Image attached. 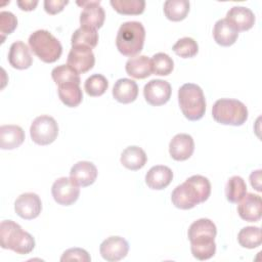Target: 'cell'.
I'll use <instances>...</instances> for the list:
<instances>
[{
    "instance_id": "cell-4",
    "label": "cell",
    "mask_w": 262,
    "mask_h": 262,
    "mask_svg": "<svg viewBox=\"0 0 262 262\" xmlns=\"http://www.w3.org/2000/svg\"><path fill=\"white\" fill-rule=\"evenodd\" d=\"M178 102L183 116L189 121L202 119L206 112V98L202 88L192 83L183 84L178 90Z\"/></svg>"
},
{
    "instance_id": "cell-22",
    "label": "cell",
    "mask_w": 262,
    "mask_h": 262,
    "mask_svg": "<svg viewBox=\"0 0 262 262\" xmlns=\"http://www.w3.org/2000/svg\"><path fill=\"white\" fill-rule=\"evenodd\" d=\"M213 37L217 44L227 47L235 43L238 37V32L226 18H222L217 20L214 25Z\"/></svg>"
},
{
    "instance_id": "cell-41",
    "label": "cell",
    "mask_w": 262,
    "mask_h": 262,
    "mask_svg": "<svg viewBox=\"0 0 262 262\" xmlns=\"http://www.w3.org/2000/svg\"><path fill=\"white\" fill-rule=\"evenodd\" d=\"M16 4L18 5V7L21 10L25 11H31L34 10L36 8V6L38 5V1H32V0H18L16 2Z\"/></svg>"
},
{
    "instance_id": "cell-26",
    "label": "cell",
    "mask_w": 262,
    "mask_h": 262,
    "mask_svg": "<svg viewBox=\"0 0 262 262\" xmlns=\"http://www.w3.org/2000/svg\"><path fill=\"white\" fill-rule=\"evenodd\" d=\"M58 96L63 104L69 107L78 106L83 99V93L79 84L67 83L58 86Z\"/></svg>"
},
{
    "instance_id": "cell-11",
    "label": "cell",
    "mask_w": 262,
    "mask_h": 262,
    "mask_svg": "<svg viewBox=\"0 0 262 262\" xmlns=\"http://www.w3.org/2000/svg\"><path fill=\"white\" fill-rule=\"evenodd\" d=\"M171 85L169 82L161 79L150 80L144 85L143 95L147 103L152 106L163 105L171 97Z\"/></svg>"
},
{
    "instance_id": "cell-2",
    "label": "cell",
    "mask_w": 262,
    "mask_h": 262,
    "mask_svg": "<svg viewBox=\"0 0 262 262\" xmlns=\"http://www.w3.org/2000/svg\"><path fill=\"white\" fill-rule=\"evenodd\" d=\"M0 243L3 249L12 250L19 255L29 254L35 248V238L12 220L1 222Z\"/></svg>"
},
{
    "instance_id": "cell-36",
    "label": "cell",
    "mask_w": 262,
    "mask_h": 262,
    "mask_svg": "<svg viewBox=\"0 0 262 262\" xmlns=\"http://www.w3.org/2000/svg\"><path fill=\"white\" fill-rule=\"evenodd\" d=\"M17 27V18L10 11L0 12V32L2 40L5 39L6 35L11 34Z\"/></svg>"
},
{
    "instance_id": "cell-9",
    "label": "cell",
    "mask_w": 262,
    "mask_h": 262,
    "mask_svg": "<svg viewBox=\"0 0 262 262\" xmlns=\"http://www.w3.org/2000/svg\"><path fill=\"white\" fill-rule=\"evenodd\" d=\"M51 193L57 204L61 206H70L78 200L80 188L71 178L60 177L52 184Z\"/></svg>"
},
{
    "instance_id": "cell-37",
    "label": "cell",
    "mask_w": 262,
    "mask_h": 262,
    "mask_svg": "<svg viewBox=\"0 0 262 262\" xmlns=\"http://www.w3.org/2000/svg\"><path fill=\"white\" fill-rule=\"evenodd\" d=\"M61 262L64 261H82V262H89L91 261V258L87 251L81 248H71L63 252L61 258Z\"/></svg>"
},
{
    "instance_id": "cell-20",
    "label": "cell",
    "mask_w": 262,
    "mask_h": 262,
    "mask_svg": "<svg viewBox=\"0 0 262 262\" xmlns=\"http://www.w3.org/2000/svg\"><path fill=\"white\" fill-rule=\"evenodd\" d=\"M173 179L172 170L163 165L151 167L145 175V183L151 189L161 190L166 188Z\"/></svg>"
},
{
    "instance_id": "cell-14",
    "label": "cell",
    "mask_w": 262,
    "mask_h": 262,
    "mask_svg": "<svg viewBox=\"0 0 262 262\" xmlns=\"http://www.w3.org/2000/svg\"><path fill=\"white\" fill-rule=\"evenodd\" d=\"M128 251L129 245L127 241L121 236H110L104 239L99 247L101 257L108 262L122 260L127 256Z\"/></svg>"
},
{
    "instance_id": "cell-39",
    "label": "cell",
    "mask_w": 262,
    "mask_h": 262,
    "mask_svg": "<svg viewBox=\"0 0 262 262\" xmlns=\"http://www.w3.org/2000/svg\"><path fill=\"white\" fill-rule=\"evenodd\" d=\"M68 0H45L44 9L49 14H57L63 10L64 6L68 5Z\"/></svg>"
},
{
    "instance_id": "cell-28",
    "label": "cell",
    "mask_w": 262,
    "mask_h": 262,
    "mask_svg": "<svg viewBox=\"0 0 262 262\" xmlns=\"http://www.w3.org/2000/svg\"><path fill=\"white\" fill-rule=\"evenodd\" d=\"M98 43V33L95 29L89 27H80L77 29L71 38L72 46L83 45L90 47L91 49L94 48Z\"/></svg>"
},
{
    "instance_id": "cell-17",
    "label": "cell",
    "mask_w": 262,
    "mask_h": 262,
    "mask_svg": "<svg viewBox=\"0 0 262 262\" xmlns=\"http://www.w3.org/2000/svg\"><path fill=\"white\" fill-rule=\"evenodd\" d=\"M97 177V168L88 161H80L76 163L70 171V178L78 186L86 187L94 183Z\"/></svg>"
},
{
    "instance_id": "cell-25",
    "label": "cell",
    "mask_w": 262,
    "mask_h": 262,
    "mask_svg": "<svg viewBox=\"0 0 262 262\" xmlns=\"http://www.w3.org/2000/svg\"><path fill=\"white\" fill-rule=\"evenodd\" d=\"M120 161L125 168L136 171L141 169L146 164L147 157L145 151L141 147L132 145L126 147L123 150Z\"/></svg>"
},
{
    "instance_id": "cell-12",
    "label": "cell",
    "mask_w": 262,
    "mask_h": 262,
    "mask_svg": "<svg viewBox=\"0 0 262 262\" xmlns=\"http://www.w3.org/2000/svg\"><path fill=\"white\" fill-rule=\"evenodd\" d=\"M77 4L83 6L80 14V24L82 27H89L95 30L102 27L105 13L100 6V1H78Z\"/></svg>"
},
{
    "instance_id": "cell-40",
    "label": "cell",
    "mask_w": 262,
    "mask_h": 262,
    "mask_svg": "<svg viewBox=\"0 0 262 262\" xmlns=\"http://www.w3.org/2000/svg\"><path fill=\"white\" fill-rule=\"evenodd\" d=\"M251 185L258 191H261V170L253 171L250 175Z\"/></svg>"
},
{
    "instance_id": "cell-16",
    "label": "cell",
    "mask_w": 262,
    "mask_h": 262,
    "mask_svg": "<svg viewBox=\"0 0 262 262\" xmlns=\"http://www.w3.org/2000/svg\"><path fill=\"white\" fill-rule=\"evenodd\" d=\"M194 150V141L189 134L179 133L169 143V154L175 161L189 159Z\"/></svg>"
},
{
    "instance_id": "cell-21",
    "label": "cell",
    "mask_w": 262,
    "mask_h": 262,
    "mask_svg": "<svg viewBox=\"0 0 262 262\" xmlns=\"http://www.w3.org/2000/svg\"><path fill=\"white\" fill-rule=\"evenodd\" d=\"M138 95V86L135 81L122 78L119 79L113 87V96L114 98L121 103H130L133 102Z\"/></svg>"
},
{
    "instance_id": "cell-18",
    "label": "cell",
    "mask_w": 262,
    "mask_h": 262,
    "mask_svg": "<svg viewBox=\"0 0 262 262\" xmlns=\"http://www.w3.org/2000/svg\"><path fill=\"white\" fill-rule=\"evenodd\" d=\"M225 18L236 29L237 32L248 31L253 28L255 24V15L253 11L244 6L231 7L227 11Z\"/></svg>"
},
{
    "instance_id": "cell-34",
    "label": "cell",
    "mask_w": 262,
    "mask_h": 262,
    "mask_svg": "<svg viewBox=\"0 0 262 262\" xmlns=\"http://www.w3.org/2000/svg\"><path fill=\"white\" fill-rule=\"evenodd\" d=\"M108 87V82L106 78L100 74L91 75L86 79L84 84V89L89 96H100L102 95Z\"/></svg>"
},
{
    "instance_id": "cell-10",
    "label": "cell",
    "mask_w": 262,
    "mask_h": 262,
    "mask_svg": "<svg viewBox=\"0 0 262 262\" xmlns=\"http://www.w3.org/2000/svg\"><path fill=\"white\" fill-rule=\"evenodd\" d=\"M67 62L68 66H70L78 74H84L93 68L95 63L94 53L92 49L87 46H72Z\"/></svg>"
},
{
    "instance_id": "cell-29",
    "label": "cell",
    "mask_w": 262,
    "mask_h": 262,
    "mask_svg": "<svg viewBox=\"0 0 262 262\" xmlns=\"http://www.w3.org/2000/svg\"><path fill=\"white\" fill-rule=\"evenodd\" d=\"M247 193V184L241 176H232L225 186V195L228 202L237 204Z\"/></svg>"
},
{
    "instance_id": "cell-3",
    "label": "cell",
    "mask_w": 262,
    "mask_h": 262,
    "mask_svg": "<svg viewBox=\"0 0 262 262\" xmlns=\"http://www.w3.org/2000/svg\"><path fill=\"white\" fill-rule=\"evenodd\" d=\"M144 39L145 30L141 23L126 21L119 28L116 45L123 55L133 57L142 50Z\"/></svg>"
},
{
    "instance_id": "cell-38",
    "label": "cell",
    "mask_w": 262,
    "mask_h": 262,
    "mask_svg": "<svg viewBox=\"0 0 262 262\" xmlns=\"http://www.w3.org/2000/svg\"><path fill=\"white\" fill-rule=\"evenodd\" d=\"M191 254L198 260L204 261L212 258L216 252V244L203 245V246H190Z\"/></svg>"
},
{
    "instance_id": "cell-19",
    "label": "cell",
    "mask_w": 262,
    "mask_h": 262,
    "mask_svg": "<svg viewBox=\"0 0 262 262\" xmlns=\"http://www.w3.org/2000/svg\"><path fill=\"white\" fill-rule=\"evenodd\" d=\"M8 61L10 66L17 70H26L33 63L29 47L23 41H15L11 44L8 52Z\"/></svg>"
},
{
    "instance_id": "cell-13",
    "label": "cell",
    "mask_w": 262,
    "mask_h": 262,
    "mask_svg": "<svg viewBox=\"0 0 262 262\" xmlns=\"http://www.w3.org/2000/svg\"><path fill=\"white\" fill-rule=\"evenodd\" d=\"M15 213L23 219L31 220L39 216L42 210V202L38 194L25 192L14 202Z\"/></svg>"
},
{
    "instance_id": "cell-35",
    "label": "cell",
    "mask_w": 262,
    "mask_h": 262,
    "mask_svg": "<svg viewBox=\"0 0 262 262\" xmlns=\"http://www.w3.org/2000/svg\"><path fill=\"white\" fill-rule=\"evenodd\" d=\"M173 51L182 58H190L196 55L199 51V45L190 37H183L179 39L172 47Z\"/></svg>"
},
{
    "instance_id": "cell-23",
    "label": "cell",
    "mask_w": 262,
    "mask_h": 262,
    "mask_svg": "<svg viewBox=\"0 0 262 262\" xmlns=\"http://www.w3.org/2000/svg\"><path fill=\"white\" fill-rule=\"evenodd\" d=\"M25 140V132L17 125H3L0 127V147L14 149Z\"/></svg>"
},
{
    "instance_id": "cell-5",
    "label": "cell",
    "mask_w": 262,
    "mask_h": 262,
    "mask_svg": "<svg viewBox=\"0 0 262 262\" xmlns=\"http://www.w3.org/2000/svg\"><path fill=\"white\" fill-rule=\"evenodd\" d=\"M28 42L34 54L47 63L56 61L62 53L60 42L46 30L35 31L30 35Z\"/></svg>"
},
{
    "instance_id": "cell-31",
    "label": "cell",
    "mask_w": 262,
    "mask_h": 262,
    "mask_svg": "<svg viewBox=\"0 0 262 262\" xmlns=\"http://www.w3.org/2000/svg\"><path fill=\"white\" fill-rule=\"evenodd\" d=\"M111 5L120 14L138 15L144 11V0H111Z\"/></svg>"
},
{
    "instance_id": "cell-8",
    "label": "cell",
    "mask_w": 262,
    "mask_h": 262,
    "mask_svg": "<svg viewBox=\"0 0 262 262\" xmlns=\"http://www.w3.org/2000/svg\"><path fill=\"white\" fill-rule=\"evenodd\" d=\"M217 234L216 225L207 218H201L193 223L188 228V239L190 246H202L215 244V236Z\"/></svg>"
},
{
    "instance_id": "cell-15",
    "label": "cell",
    "mask_w": 262,
    "mask_h": 262,
    "mask_svg": "<svg viewBox=\"0 0 262 262\" xmlns=\"http://www.w3.org/2000/svg\"><path fill=\"white\" fill-rule=\"evenodd\" d=\"M238 203L237 213L243 220L248 222H256L260 220L262 213V201L260 195L246 193Z\"/></svg>"
},
{
    "instance_id": "cell-32",
    "label": "cell",
    "mask_w": 262,
    "mask_h": 262,
    "mask_svg": "<svg viewBox=\"0 0 262 262\" xmlns=\"http://www.w3.org/2000/svg\"><path fill=\"white\" fill-rule=\"evenodd\" d=\"M51 77L57 86L67 83H76L80 85V76L68 64H60L51 72Z\"/></svg>"
},
{
    "instance_id": "cell-30",
    "label": "cell",
    "mask_w": 262,
    "mask_h": 262,
    "mask_svg": "<svg viewBox=\"0 0 262 262\" xmlns=\"http://www.w3.org/2000/svg\"><path fill=\"white\" fill-rule=\"evenodd\" d=\"M237 241L243 248L255 249L262 243L261 229L256 226L244 227L237 234Z\"/></svg>"
},
{
    "instance_id": "cell-27",
    "label": "cell",
    "mask_w": 262,
    "mask_h": 262,
    "mask_svg": "<svg viewBox=\"0 0 262 262\" xmlns=\"http://www.w3.org/2000/svg\"><path fill=\"white\" fill-rule=\"evenodd\" d=\"M189 12V1L187 0H167L164 3V13L172 21H180Z\"/></svg>"
},
{
    "instance_id": "cell-1",
    "label": "cell",
    "mask_w": 262,
    "mask_h": 262,
    "mask_svg": "<svg viewBox=\"0 0 262 262\" xmlns=\"http://www.w3.org/2000/svg\"><path fill=\"white\" fill-rule=\"evenodd\" d=\"M211 194V183L202 175H192L174 188L171 194L173 205L181 210L194 208L206 202Z\"/></svg>"
},
{
    "instance_id": "cell-24",
    "label": "cell",
    "mask_w": 262,
    "mask_h": 262,
    "mask_svg": "<svg viewBox=\"0 0 262 262\" xmlns=\"http://www.w3.org/2000/svg\"><path fill=\"white\" fill-rule=\"evenodd\" d=\"M126 73L135 79H145L152 73L151 61L145 55L130 57L125 66Z\"/></svg>"
},
{
    "instance_id": "cell-7",
    "label": "cell",
    "mask_w": 262,
    "mask_h": 262,
    "mask_svg": "<svg viewBox=\"0 0 262 262\" xmlns=\"http://www.w3.org/2000/svg\"><path fill=\"white\" fill-rule=\"evenodd\" d=\"M30 135L35 143L48 145L56 139L58 135V125L50 116H39L33 121L30 127Z\"/></svg>"
},
{
    "instance_id": "cell-33",
    "label": "cell",
    "mask_w": 262,
    "mask_h": 262,
    "mask_svg": "<svg viewBox=\"0 0 262 262\" xmlns=\"http://www.w3.org/2000/svg\"><path fill=\"white\" fill-rule=\"evenodd\" d=\"M150 61L152 73L158 76H168L174 69L173 59L168 54L163 52L156 53L151 57Z\"/></svg>"
},
{
    "instance_id": "cell-6",
    "label": "cell",
    "mask_w": 262,
    "mask_h": 262,
    "mask_svg": "<svg viewBox=\"0 0 262 262\" xmlns=\"http://www.w3.org/2000/svg\"><path fill=\"white\" fill-rule=\"evenodd\" d=\"M212 117L222 125L241 126L248 119V108L239 100L221 98L214 103Z\"/></svg>"
}]
</instances>
